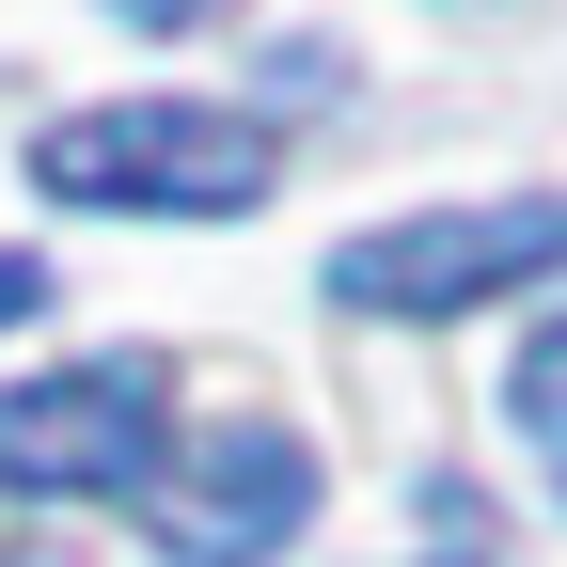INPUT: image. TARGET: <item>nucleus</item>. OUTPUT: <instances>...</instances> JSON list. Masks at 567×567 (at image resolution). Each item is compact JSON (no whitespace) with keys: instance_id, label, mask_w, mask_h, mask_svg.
<instances>
[{"instance_id":"nucleus-6","label":"nucleus","mask_w":567,"mask_h":567,"mask_svg":"<svg viewBox=\"0 0 567 567\" xmlns=\"http://www.w3.org/2000/svg\"><path fill=\"white\" fill-rule=\"evenodd\" d=\"M32 316H48V268H32V252H0V331H32Z\"/></svg>"},{"instance_id":"nucleus-5","label":"nucleus","mask_w":567,"mask_h":567,"mask_svg":"<svg viewBox=\"0 0 567 567\" xmlns=\"http://www.w3.org/2000/svg\"><path fill=\"white\" fill-rule=\"evenodd\" d=\"M505 410H520L536 473L567 488V316H536V331H520V363H505Z\"/></svg>"},{"instance_id":"nucleus-4","label":"nucleus","mask_w":567,"mask_h":567,"mask_svg":"<svg viewBox=\"0 0 567 567\" xmlns=\"http://www.w3.org/2000/svg\"><path fill=\"white\" fill-rule=\"evenodd\" d=\"M158 363H63V379H17L0 394V488L17 505H142L158 473Z\"/></svg>"},{"instance_id":"nucleus-3","label":"nucleus","mask_w":567,"mask_h":567,"mask_svg":"<svg viewBox=\"0 0 567 567\" xmlns=\"http://www.w3.org/2000/svg\"><path fill=\"white\" fill-rule=\"evenodd\" d=\"M142 520H158L174 567H268L284 536L316 520V442L284 410L189 425V442H158V473H142Z\"/></svg>"},{"instance_id":"nucleus-8","label":"nucleus","mask_w":567,"mask_h":567,"mask_svg":"<svg viewBox=\"0 0 567 567\" xmlns=\"http://www.w3.org/2000/svg\"><path fill=\"white\" fill-rule=\"evenodd\" d=\"M442 567H473V536H457V551H442Z\"/></svg>"},{"instance_id":"nucleus-1","label":"nucleus","mask_w":567,"mask_h":567,"mask_svg":"<svg viewBox=\"0 0 567 567\" xmlns=\"http://www.w3.org/2000/svg\"><path fill=\"white\" fill-rule=\"evenodd\" d=\"M32 189L80 221H252L284 189V126L221 95H111L32 142Z\"/></svg>"},{"instance_id":"nucleus-2","label":"nucleus","mask_w":567,"mask_h":567,"mask_svg":"<svg viewBox=\"0 0 567 567\" xmlns=\"http://www.w3.org/2000/svg\"><path fill=\"white\" fill-rule=\"evenodd\" d=\"M567 268V189H505V205H425V221H363L331 252L347 316H473L505 284Z\"/></svg>"},{"instance_id":"nucleus-7","label":"nucleus","mask_w":567,"mask_h":567,"mask_svg":"<svg viewBox=\"0 0 567 567\" xmlns=\"http://www.w3.org/2000/svg\"><path fill=\"white\" fill-rule=\"evenodd\" d=\"M111 17H126V32H205L221 0H111Z\"/></svg>"}]
</instances>
